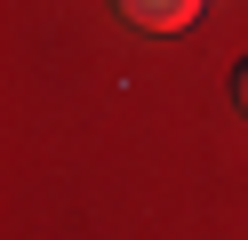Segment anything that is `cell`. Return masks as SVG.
I'll list each match as a JSON object with an SVG mask.
<instances>
[{
	"label": "cell",
	"instance_id": "cell-1",
	"mask_svg": "<svg viewBox=\"0 0 248 240\" xmlns=\"http://www.w3.org/2000/svg\"><path fill=\"white\" fill-rule=\"evenodd\" d=\"M120 16H136L144 32H184L200 16V0H120Z\"/></svg>",
	"mask_w": 248,
	"mask_h": 240
},
{
	"label": "cell",
	"instance_id": "cell-2",
	"mask_svg": "<svg viewBox=\"0 0 248 240\" xmlns=\"http://www.w3.org/2000/svg\"><path fill=\"white\" fill-rule=\"evenodd\" d=\"M232 96H240V112H248V56H240V72H232Z\"/></svg>",
	"mask_w": 248,
	"mask_h": 240
}]
</instances>
